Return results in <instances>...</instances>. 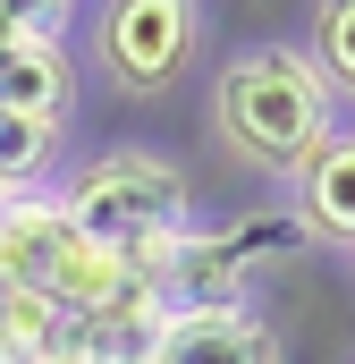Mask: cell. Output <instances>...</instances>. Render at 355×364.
Wrapping results in <instances>:
<instances>
[{
    "instance_id": "1",
    "label": "cell",
    "mask_w": 355,
    "mask_h": 364,
    "mask_svg": "<svg viewBox=\"0 0 355 364\" xmlns=\"http://www.w3.org/2000/svg\"><path fill=\"white\" fill-rule=\"evenodd\" d=\"M212 144L246 170V178H296L305 153L339 127V102L313 77L305 51L288 43H254V51H229L220 77H212Z\"/></svg>"
},
{
    "instance_id": "2",
    "label": "cell",
    "mask_w": 355,
    "mask_h": 364,
    "mask_svg": "<svg viewBox=\"0 0 355 364\" xmlns=\"http://www.w3.org/2000/svg\"><path fill=\"white\" fill-rule=\"evenodd\" d=\"M60 212L85 246L136 263V272H161V255L195 229V186L153 144H110V153L77 161V178L60 186Z\"/></svg>"
},
{
    "instance_id": "3",
    "label": "cell",
    "mask_w": 355,
    "mask_h": 364,
    "mask_svg": "<svg viewBox=\"0 0 355 364\" xmlns=\"http://www.w3.org/2000/svg\"><path fill=\"white\" fill-rule=\"evenodd\" d=\"M93 60L136 102L178 93L186 68L203 60V9H186V0H110V9H93Z\"/></svg>"
},
{
    "instance_id": "4",
    "label": "cell",
    "mask_w": 355,
    "mask_h": 364,
    "mask_svg": "<svg viewBox=\"0 0 355 364\" xmlns=\"http://www.w3.org/2000/svg\"><path fill=\"white\" fill-rule=\"evenodd\" d=\"M288 186H296V220H305L313 237L355 246V127H330Z\"/></svg>"
},
{
    "instance_id": "5",
    "label": "cell",
    "mask_w": 355,
    "mask_h": 364,
    "mask_svg": "<svg viewBox=\"0 0 355 364\" xmlns=\"http://www.w3.org/2000/svg\"><path fill=\"white\" fill-rule=\"evenodd\" d=\"M153 364H279V331L263 314H170Z\"/></svg>"
},
{
    "instance_id": "6",
    "label": "cell",
    "mask_w": 355,
    "mask_h": 364,
    "mask_svg": "<svg viewBox=\"0 0 355 364\" xmlns=\"http://www.w3.org/2000/svg\"><path fill=\"white\" fill-rule=\"evenodd\" d=\"M161 331H170V305H161V296L110 305V314H77V331H68V364H153Z\"/></svg>"
},
{
    "instance_id": "7",
    "label": "cell",
    "mask_w": 355,
    "mask_h": 364,
    "mask_svg": "<svg viewBox=\"0 0 355 364\" xmlns=\"http://www.w3.org/2000/svg\"><path fill=\"white\" fill-rule=\"evenodd\" d=\"M68 93H77L68 43H34V51L0 60V110H17V119H60L68 127Z\"/></svg>"
},
{
    "instance_id": "8",
    "label": "cell",
    "mask_w": 355,
    "mask_h": 364,
    "mask_svg": "<svg viewBox=\"0 0 355 364\" xmlns=\"http://www.w3.org/2000/svg\"><path fill=\"white\" fill-rule=\"evenodd\" d=\"M220 246H229V263L254 279V263H288V255H305L313 246V229L296 220V212H237L229 229H220Z\"/></svg>"
},
{
    "instance_id": "9",
    "label": "cell",
    "mask_w": 355,
    "mask_h": 364,
    "mask_svg": "<svg viewBox=\"0 0 355 364\" xmlns=\"http://www.w3.org/2000/svg\"><path fill=\"white\" fill-rule=\"evenodd\" d=\"M313 77L330 85V102H355V0H322L313 9Z\"/></svg>"
},
{
    "instance_id": "10",
    "label": "cell",
    "mask_w": 355,
    "mask_h": 364,
    "mask_svg": "<svg viewBox=\"0 0 355 364\" xmlns=\"http://www.w3.org/2000/svg\"><path fill=\"white\" fill-rule=\"evenodd\" d=\"M51 153H60V119H17V110H0V186H9V195H34V178L51 170Z\"/></svg>"
},
{
    "instance_id": "11",
    "label": "cell",
    "mask_w": 355,
    "mask_h": 364,
    "mask_svg": "<svg viewBox=\"0 0 355 364\" xmlns=\"http://www.w3.org/2000/svg\"><path fill=\"white\" fill-rule=\"evenodd\" d=\"M60 34H68V9H17V0H0V60L34 51V43H60Z\"/></svg>"
},
{
    "instance_id": "12",
    "label": "cell",
    "mask_w": 355,
    "mask_h": 364,
    "mask_svg": "<svg viewBox=\"0 0 355 364\" xmlns=\"http://www.w3.org/2000/svg\"><path fill=\"white\" fill-rule=\"evenodd\" d=\"M34 364H68V356H34Z\"/></svg>"
},
{
    "instance_id": "13",
    "label": "cell",
    "mask_w": 355,
    "mask_h": 364,
    "mask_svg": "<svg viewBox=\"0 0 355 364\" xmlns=\"http://www.w3.org/2000/svg\"><path fill=\"white\" fill-rule=\"evenodd\" d=\"M0 203H9V186H0Z\"/></svg>"
}]
</instances>
